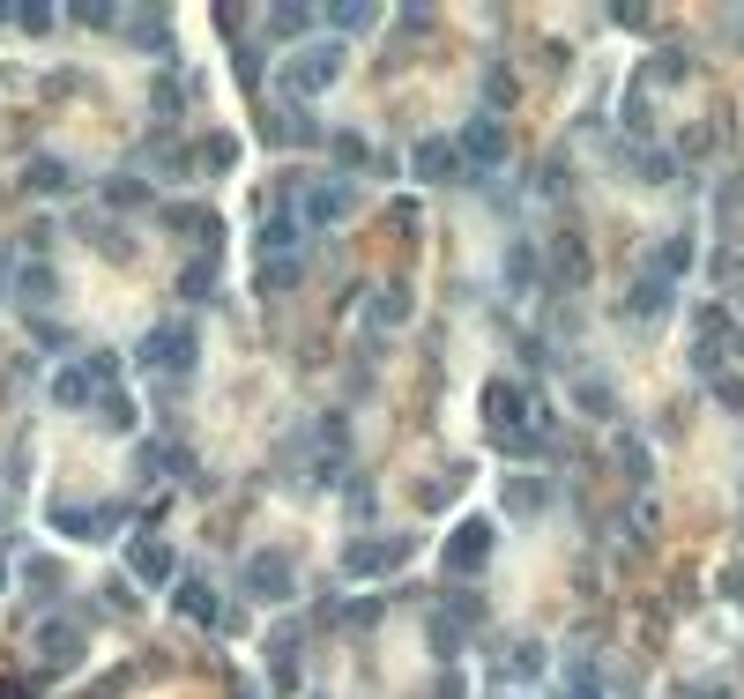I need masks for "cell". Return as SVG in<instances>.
<instances>
[{
    "label": "cell",
    "mask_w": 744,
    "mask_h": 699,
    "mask_svg": "<svg viewBox=\"0 0 744 699\" xmlns=\"http://www.w3.org/2000/svg\"><path fill=\"white\" fill-rule=\"evenodd\" d=\"M484 424H492V447H499V454H537L543 439H551V432H543V424H551V410H543V402H529L521 387H506V379H492V387H484Z\"/></svg>",
    "instance_id": "6da1fadb"
},
{
    "label": "cell",
    "mask_w": 744,
    "mask_h": 699,
    "mask_svg": "<svg viewBox=\"0 0 744 699\" xmlns=\"http://www.w3.org/2000/svg\"><path fill=\"white\" fill-rule=\"evenodd\" d=\"M335 75H343V45L321 38V45H298L276 83H284V97H321V89H335Z\"/></svg>",
    "instance_id": "7a4b0ae2"
},
{
    "label": "cell",
    "mask_w": 744,
    "mask_h": 699,
    "mask_svg": "<svg viewBox=\"0 0 744 699\" xmlns=\"http://www.w3.org/2000/svg\"><path fill=\"white\" fill-rule=\"evenodd\" d=\"M134 358H142V372H194V358H202V342H194V328L187 321H157V328H142V342H134Z\"/></svg>",
    "instance_id": "3957f363"
},
{
    "label": "cell",
    "mask_w": 744,
    "mask_h": 699,
    "mask_svg": "<svg viewBox=\"0 0 744 699\" xmlns=\"http://www.w3.org/2000/svg\"><path fill=\"white\" fill-rule=\"evenodd\" d=\"M730 350H744V335L730 328V313H722V305H700V321H693V365H700V372H722Z\"/></svg>",
    "instance_id": "277c9868"
},
{
    "label": "cell",
    "mask_w": 744,
    "mask_h": 699,
    "mask_svg": "<svg viewBox=\"0 0 744 699\" xmlns=\"http://www.w3.org/2000/svg\"><path fill=\"white\" fill-rule=\"evenodd\" d=\"M290 588H298V566H290L284 551H253L247 558V595L253 603H290Z\"/></svg>",
    "instance_id": "5b68a950"
},
{
    "label": "cell",
    "mask_w": 744,
    "mask_h": 699,
    "mask_svg": "<svg viewBox=\"0 0 744 699\" xmlns=\"http://www.w3.org/2000/svg\"><path fill=\"white\" fill-rule=\"evenodd\" d=\"M484 566H492V521H461V529L447 535V574L477 580Z\"/></svg>",
    "instance_id": "8992f818"
},
{
    "label": "cell",
    "mask_w": 744,
    "mask_h": 699,
    "mask_svg": "<svg viewBox=\"0 0 744 699\" xmlns=\"http://www.w3.org/2000/svg\"><path fill=\"white\" fill-rule=\"evenodd\" d=\"M298 208H305V224H343V216L358 208V186H350V179H305Z\"/></svg>",
    "instance_id": "52a82bcc"
},
{
    "label": "cell",
    "mask_w": 744,
    "mask_h": 699,
    "mask_svg": "<svg viewBox=\"0 0 744 699\" xmlns=\"http://www.w3.org/2000/svg\"><path fill=\"white\" fill-rule=\"evenodd\" d=\"M120 506H75V498H60L52 506V529H68V535H89V543H105V535H120Z\"/></svg>",
    "instance_id": "ba28073f"
},
{
    "label": "cell",
    "mask_w": 744,
    "mask_h": 699,
    "mask_svg": "<svg viewBox=\"0 0 744 699\" xmlns=\"http://www.w3.org/2000/svg\"><path fill=\"white\" fill-rule=\"evenodd\" d=\"M127 574L149 580V588H171L179 580V558H171V543H157V535H134L127 543Z\"/></svg>",
    "instance_id": "9c48e42d"
},
{
    "label": "cell",
    "mask_w": 744,
    "mask_h": 699,
    "mask_svg": "<svg viewBox=\"0 0 744 699\" xmlns=\"http://www.w3.org/2000/svg\"><path fill=\"white\" fill-rule=\"evenodd\" d=\"M461 157L477 171H492V165H506V126L492 120V112H477V120L461 126Z\"/></svg>",
    "instance_id": "30bf717a"
},
{
    "label": "cell",
    "mask_w": 744,
    "mask_h": 699,
    "mask_svg": "<svg viewBox=\"0 0 744 699\" xmlns=\"http://www.w3.org/2000/svg\"><path fill=\"white\" fill-rule=\"evenodd\" d=\"M403 558H410L403 535H358V543H350V574H395Z\"/></svg>",
    "instance_id": "8fae6325"
},
{
    "label": "cell",
    "mask_w": 744,
    "mask_h": 699,
    "mask_svg": "<svg viewBox=\"0 0 744 699\" xmlns=\"http://www.w3.org/2000/svg\"><path fill=\"white\" fill-rule=\"evenodd\" d=\"M417 179H424V186H447V179H461V171H469V157H461L455 142H417Z\"/></svg>",
    "instance_id": "7c38bea8"
},
{
    "label": "cell",
    "mask_w": 744,
    "mask_h": 699,
    "mask_svg": "<svg viewBox=\"0 0 744 699\" xmlns=\"http://www.w3.org/2000/svg\"><path fill=\"white\" fill-rule=\"evenodd\" d=\"M15 298H23V313H45V305L60 298V276H52L45 261H23V268H15Z\"/></svg>",
    "instance_id": "4fadbf2b"
},
{
    "label": "cell",
    "mask_w": 744,
    "mask_h": 699,
    "mask_svg": "<svg viewBox=\"0 0 744 699\" xmlns=\"http://www.w3.org/2000/svg\"><path fill=\"white\" fill-rule=\"evenodd\" d=\"M23 186H31V194H68L75 171L60 165V157H31V165H23Z\"/></svg>",
    "instance_id": "5bb4252c"
},
{
    "label": "cell",
    "mask_w": 744,
    "mask_h": 699,
    "mask_svg": "<svg viewBox=\"0 0 744 699\" xmlns=\"http://www.w3.org/2000/svg\"><path fill=\"white\" fill-rule=\"evenodd\" d=\"M662 313H670V276L648 268V276L633 284V321H662Z\"/></svg>",
    "instance_id": "9a60e30c"
},
{
    "label": "cell",
    "mask_w": 744,
    "mask_h": 699,
    "mask_svg": "<svg viewBox=\"0 0 744 699\" xmlns=\"http://www.w3.org/2000/svg\"><path fill=\"white\" fill-rule=\"evenodd\" d=\"M38 648L52 655V670H75V655H83V632H75V625H38Z\"/></svg>",
    "instance_id": "2e32d148"
},
{
    "label": "cell",
    "mask_w": 744,
    "mask_h": 699,
    "mask_svg": "<svg viewBox=\"0 0 744 699\" xmlns=\"http://www.w3.org/2000/svg\"><path fill=\"white\" fill-rule=\"evenodd\" d=\"M179 611L194 617V625H224V603H216V588H202V580H179Z\"/></svg>",
    "instance_id": "e0dca14e"
},
{
    "label": "cell",
    "mask_w": 744,
    "mask_h": 699,
    "mask_svg": "<svg viewBox=\"0 0 744 699\" xmlns=\"http://www.w3.org/2000/svg\"><path fill=\"white\" fill-rule=\"evenodd\" d=\"M559 699H603V677H596V662H566V685Z\"/></svg>",
    "instance_id": "ac0fdd59"
},
{
    "label": "cell",
    "mask_w": 744,
    "mask_h": 699,
    "mask_svg": "<svg viewBox=\"0 0 744 699\" xmlns=\"http://www.w3.org/2000/svg\"><path fill=\"white\" fill-rule=\"evenodd\" d=\"M179 290H187V298L216 290V253H194V261H187V276H179Z\"/></svg>",
    "instance_id": "d6986e66"
},
{
    "label": "cell",
    "mask_w": 744,
    "mask_h": 699,
    "mask_svg": "<svg viewBox=\"0 0 744 699\" xmlns=\"http://www.w3.org/2000/svg\"><path fill=\"white\" fill-rule=\"evenodd\" d=\"M506 670H514L521 685H529V677H543V648H537V640H514V662H506Z\"/></svg>",
    "instance_id": "ffe728a7"
},
{
    "label": "cell",
    "mask_w": 744,
    "mask_h": 699,
    "mask_svg": "<svg viewBox=\"0 0 744 699\" xmlns=\"http://www.w3.org/2000/svg\"><path fill=\"white\" fill-rule=\"evenodd\" d=\"M97 417H105V432H134V402H127V395H105Z\"/></svg>",
    "instance_id": "44dd1931"
},
{
    "label": "cell",
    "mask_w": 744,
    "mask_h": 699,
    "mask_svg": "<svg viewBox=\"0 0 744 699\" xmlns=\"http://www.w3.org/2000/svg\"><path fill=\"white\" fill-rule=\"evenodd\" d=\"M298 268H305V261H261V290H290Z\"/></svg>",
    "instance_id": "7402d4cb"
},
{
    "label": "cell",
    "mask_w": 744,
    "mask_h": 699,
    "mask_svg": "<svg viewBox=\"0 0 744 699\" xmlns=\"http://www.w3.org/2000/svg\"><path fill=\"white\" fill-rule=\"evenodd\" d=\"M506 506H514V514H537V506H543V484H537V477H514Z\"/></svg>",
    "instance_id": "603a6c76"
},
{
    "label": "cell",
    "mask_w": 744,
    "mask_h": 699,
    "mask_svg": "<svg viewBox=\"0 0 744 699\" xmlns=\"http://www.w3.org/2000/svg\"><path fill=\"white\" fill-rule=\"evenodd\" d=\"M305 23H313L305 8H276V15H268V31H276V38H305Z\"/></svg>",
    "instance_id": "cb8c5ba5"
},
{
    "label": "cell",
    "mask_w": 744,
    "mask_h": 699,
    "mask_svg": "<svg viewBox=\"0 0 744 699\" xmlns=\"http://www.w3.org/2000/svg\"><path fill=\"white\" fill-rule=\"evenodd\" d=\"M328 23H335V31H365L372 8H365V0H343V8H328Z\"/></svg>",
    "instance_id": "d4e9b609"
},
{
    "label": "cell",
    "mask_w": 744,
    "mask_h": 699,
    "mask_svg": "<svg viewBox=\"0 0 744 699\" xmlns=\"http://www.w3.org/2000/svg\"><path fill=\"white\" fill-rule=\"evenodd\" d=\"M685 261H693V246H685V239H662V253H656V276H677Z\"/></svg>",
    "instance_id": "484cf974"
},
{
    "label": "cell",
    "mask_w": 744,
    "mask_h": 699,
    "mask_svg": "<svg viewBox=\"0 0 744 699\" xmlns=\"http://www.w3.org/2000/svg\"><path fill=\"white\" fill-rule=\"evenodd\" d=\"M276 142H313V126H305V112H276V126H268Z\"/></svg>",
    "instance_id": "4316f807"
},
{
    "label": "cell",
    "mask_w": 744,
    "mask_h": 699,
    "mask_svg": "<svg viewBox=\"0 0 744 699\" xmlns=\"http://www.w3.org/2000/svg\"><path fill=\"white\" fill-rule=\"evenodd\" d=\"M105 194H112V202H120V208H142V202H149V186H142V179H112Z\"/></svg>",
    "instance_id": "83f0119b"
},
{
    "label": "cell",
    "mask_w": 744,
    "mask_h": 699,
    "mask_svg": "<svg viewBox=\"0 0 744 699\" xmlns=\"http://www.w3.org/2000/svg\"><path fill=\"white\" fill-rule=\"evenodd\" d=\"M506 276H514V284H537V253L514 246V253H506Z\"/></svg>",
    "instance_id": "f1b7e54d"
},
{
    "label": "cell",
    "mask_w": 744,
    "mask_h": 699,
    "mask_svg": "<svg viewBox=\"0 0 744 699\" xmlns=\"http://www.w3.org/2000/svg\"><path fill=\"white\" fill-rule=\"evenodd\" d=\"M23 580H31L38 595H52V588H60V566H52V558H38V566H31V574H23Z\"/></svg>",
    "instance_id": "f546056e"
},
{
    "label": "cell",
    "mask_w": 744,
    "mask_h": 699,
    "mask_svg": "<svg viewBox=\"0 0 744 699\" xmlns=\"http://www.w3.org/2000/svg\"><path fill=\"white\" fill-rule=\"evenodd\" d=\"M8 276H15V268H8V253H0V290H8Z\"/></svg>",
    "instance_id": "4dcf8cb0"
},
{
    "label": "cell",
    "mask_w": 744,
    "mask_h": 699,
    "mask_svg": "<svg viewBox=\"0 0 744 699\" xmlns=\"http://www.w3.org/2000/svg\"><path fill=\"white\" fill-rule=\"evenodd\" d=\"M0 580H8V566H0Z\"/></svg>",
    "instance_id": "1f68e13d"
}]
</instances>
